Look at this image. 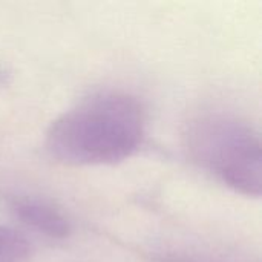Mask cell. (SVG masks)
<instances>
[{
	"mask_svg": "<svg viewBox=\"0 0 262 262\" xmlns=\"http://www.w3.org/2000/svg\"><path fill=\"white\" fill-rule=\"evenodd\" d=\"M29 258L28 239L14 229L0 224V262H28Z\"/></svg>",
	"mask_w": 262,
	"mask_h": 262,
	"instance_id": "4",
	"label": "cell"
},
{
	"mask_svg": "<svg viewBox=\"0 0 262 262\" xmlns=\"http://www.w3.org/2000/svg\"><path fill=\"white\" fill-rule=\"evenodd\" d=\"M184 138L189 157L203 170L241 195H261V138L249 121L209 111L190 120Z\"/></svg>",
	"mask_w": 262,
	"mask_h": 262,
	"instance_id": "2",
	"label": "cell"
},
{
	"mask_svg": "<svg viewBox=\"0 0 262 262\" xmlns=\"http://www.w3.org/2000/svg\"><path fill=\"white\" fill-rule=\"evenodd\" d=\"M146 124V109L135 95L118 89L97 91L51 123L45 146L66 166H112L140 149Z\"/></svg>",
	"mask_w": 262,
	"mask_h": 262,
	"instance_id": "1",
	"label": "cell"
},
{
	"mask_svg": "<svg viewBox=\"0 0 262 262\" xmlns=\"http://www.w3.org/2000/svg\"><path fill=\"white\" fill-rule=\"evenodd\" d=\"M9 210L26 227L52 239H64L71 235V223L63 210L52 201L34 195H12L8 200Z\"/></svg>",
	"mask_w": 262,
	"mask_h": 262,
	"instance_id": "3",
	"label": "cell"
}]
</instances>
